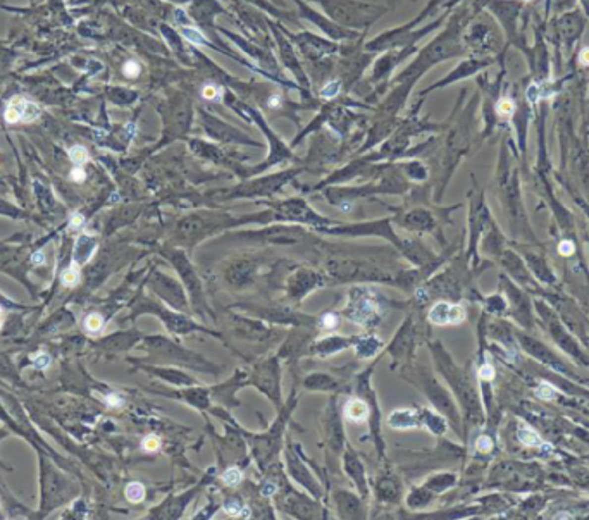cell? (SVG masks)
<instances>
[{"instance_id": "obj_1", "label": "cell", "mask_w": 589, "mask_h": 520, "mask_svg": "<svg viewBox=\"0 0 589 520\" xmlns=\"http://www.w3.org/2000/svg\"><path fill=\"white\" fill-rule=\"evenodd\" d=\"M326 267L327 272L339 281H377L395 284V279L388 272L362 260H329Z\"/></svg>"}, {"instance_id": "obj_2", "label": "cell", "mask_w": 589, "mask_h": 520, "mask_svg": "<svg viewBox=\"0 0 589 520\" xmlns=\"http://www.w3.org/2000/svg\"><path fill=\"white\" fill-rule=\"evenodd\" d=\"M345 313L348 319L360 326H374L381 317V303L374 293L362 288H355L350 293Z\"/></svg>"}, {"instance_id": "obj_3", "label": "cell", "mask_w": 589, "mask_h": 520, "mask_svg": "<svg viewBox=\"0 0 589 520\" xmlns=\"http://www.w3.org/2000/svg\"><path fill=\"white\" fill-rule=\"evenodd\" d=\"M172 263H174L178 274L181 276L183 286H186V291L191 298V303H193V309L197 310L198 313H204L205 310H207V303H205V300H204L202 283H200V279H198L191 262L188 260L186 254H184L183 250H179V248L174 250L172 252Z\"/></svg>"}, {"instance_id": "obj_4", "label": "cell", "mask_w": 589, "mask_h": 520, "mask_svg": "<svg viewBox=\"0 0 589 520\" xmlns=\"http://www.w3.org/2000/svg\"><path fill=\"white\" fill-rule=\"evenodd\" d=\"M252 382L264 395L269 396L276 405H279L281 375H279V360H277V357H270V359L257 364L254 372H252Z\"/></svg>"}, {"instance_id": "obj_5", "label": "cell", "mask_w": 589, "mask_h": 520, "mask_svg": "<svg viewBox=\"0 0 589 520\" xmlns=\"http://www.w3.org/2000/svg\"><path fill=\"white\" fill-rule=\"evenodd\" d=\"M322 284H324L322 276H319V274L312 272L309 269H300L288 281V295L293 300H302L310 291L322 286Z\"/></svg>"}, {"instance_id": "obj_6", "label": "cell", "mask_w": 589, "mask_h": 520, "mask_svg": "<svg viewBox=\"0 0 589 520\" xmlns=\"http://www.w3.org/2000/svg\"><path fill=\"white\" fill-rule=\"evenodd\" d=\"M233 322H234V333L236 336H240V338H245L248 339V341H266V339H270L276 336V333L270 329H267L266 326H264L262 322H259V320H254V319H247V317H241V315H233Z\"/></svg>"}, {"instance_id": "obj_7", "label": "cell", "mask_w": 589, "mask_h": 520, "mask_svg": "<svg viewBox=\"0 0 589 520\" xmlns=\"http://www.w3.org/2000/svg\"><path fill=\"white\" fill-rule=\"evenodd\" d=\"M40 115V107L35 102H30L24 97H14L5 109V121L9 124L17 122H31Z\"/></svg>"}, {"instance_id": "obj_8", "label": "cell", "mask_w": 589, "mask_h": 520, "mask_svg": "<svg viewBox=\"0 0 589 520\" xmlns=\"http://www.w3.org/2000/svg\"><path fill=\"white\" fill-rule=\"evenodd\" d=\"M355 341L357 338H348V336H326V338L319 339V341L310 343V348L307 353H310L314 357H319V359H326V357L343 352L348 346H353Z\"/></svg>"}, {"instance_id": "obj_9", "label": "cell", "mask_w": 589, "mask_h": 520, "mask_svg": "<svg viewBox=\"0 0 589 520\" xmlns=\"http://www.w3.org/2000/svg\"><path fill=\"white\" fill-rule=\"evenodd\" d=\"M465 319V310L460 305H451L448 302H439L429 310V320L436 326L446 324H460Z\"/></svg>"}, {"instance_id": "obj_10", "label": "cell", "mask_w": 589, "mask_h": 520, "mask_svg": "<svg viewBox=\"0 0 589 520\" xmlns=\"http://www.w3.org/2000/svg\"><path fill=\"white\" fill-rule=\"evenodd\" d=\"M286 458H288V470H290L291 477H293L298 484H302L303 487H307V489H309L316 498H319V493H321L319 484H317L316 479L312 477V474L309 472V468L303 465V462L300 460L298 457H296V453L288 450L286 451Z\"/></svg>"}, {"instance_id": "obj_11", "label": "cell", "mask_w": 589, "mask_h": 520, "mask_svg": "<svg viewBox=\"0 0 589 520\" xmlns=\"http://www.w3.org/2000/svg\"><path fill=\"white\" fill-rule=\"evenodd\" d=\"M343 468H345L346 475H348V477L353 481V484L357 486L360 496L367 498L369 487H367V481H366V470H364L362 462L359 460V457H357L352 450L346 451L345 457H343Z\"/></svg>"}, {"instance_id": "obj_12", "label": "cell", "mask_w": 589, "mask_h": 520, "mask_svg": "<svg viewBox=\"0 0 589 520\" xmlns=\"http://www.w3.org/2000/svg\"><path fill=\"white\" fill-rule=\"evenodd\" d=\"M412 343H414V331H412V319H407L403 326L398 329L395 339H393L391 346H389V353L395 357V362L405 360L412 352Z\"/></svg>"}, {"instance_id": "obj_13", "label": "cell", "mask_w": 589, "mask_h": 520, "mask_svg": "<svg viewBox=\"0 0 589 520\" xmlns=\"http://www.w3.org/2000/svg\"><path fill=\"white\" fill-rule=\"evenodd\" d=\"M255 272V263L252 259H241L233 262L226 269V279L233 286H243L250 283Z\"/></svg>"}, {"instance_id": "obj_14", "label": "cell", "mask_w": 589, "mask_h": 520, "mask_svg": "<svg viewBox=\"0 0 589 520\" xmlns=\"http://www.w3.org/2000/svg\"><path fill=\"white\" fill-rule=\"evenodd\" d=\"M400 493H402V486L393 475H382L375 482V494L381 501L395 503L400 500Z\"/></svg>"}, {"instance_id": "obj_15", "label": "cell", "mask_w": 589, "mask_h": 520, "mask_svg": "<svg viewBox=\"0 0 589 520\" xmlns=\"http://www.w3.org/2000/svg\"><path fill=\"white\" fill-rule=\"evenodd\" d=\"M336 503H338V512L341 517H362V505H360V500L355 494L348 493V491H338L336 493Z\"/></svg>"}, {"instance_id": "obj_16", "label": "cell", "mask_w": 589, "mask_h": 520, "mask_svg": "<svg viewBox=\"0 0 589 520\" xmlns=\"http://www.w3.org/2000/svg\"><path fill=\"white\" fill-rule=\"evenodd\" d=\"M388 425L393 429H415L421 427V417H419V412H414L410 409H398L389 414Z\"/></svg>"}, {"instance_id": "obj_17", "label": "cell", "mask_w": 589, "mask_h": 520, "mask_svg": "<svg viewBox=\"0 0 589 520\" xmlns=\"http://www.w3.org/2000/svg\"><path fill=\"white\" fill-rule=\"evenodd\" d=\"M95 250H97V236H93L90 233L81 234L74 247V262L78 265H85L92 259V255L95 254Z\"/></svg>"}, {"instance_id": "obj_18", "label": "cell", "mask_w": 589, "mask_h": 520, "mask_svg": "<svg viewBox=\"0 0 589 520\" xmlns=\"http://www.w3.org/2000/svg\"><path fill=\"white\" fill-rule=\"evenodd\" d=\"M343 414H345V417L352 422L369 420L371 407H369V403L364 398H352L345 403V407H343Z\"/></svg>"}, {"instance_id": "obj_19", "label": "cell", "mask_w": 589, "mask_h": 520, "mask_svg": "<svg viewBox=\"0 0 589 520\" xmlns=\"http://www.w3.org/2000/svg\"><path fill=\"white\" fill-rule=\"evenodd\" d=\"M309 391H332V389L338 388V381L334 377H331L326 372H316V374H310L309 377H305L303 381Z\"/></svg>"}, {"instance_id": "obj_20", "label": "cell", "mask_w": 589, "mask_h": 520, "mask_svg": "<svg viewBox=\"0 0 589 520\" xmlns=\"http://www.w3.org/2000/svg\"><path fill=\"white\" fill-rule=\"evenodd\" d=\"M353 346H355V352L359 357H362V359H371V357L377 355L384 345H382L381 339L374 338V336H362V338H357V341L353 343Z\"/></svg>"}, {"instance_id": "obj_21", "label": "cell", "mask_w": 589, "mask_h": 520, "mask_svg": "<svg viewBox=\"0 0 589 520\" xmlns=\"http://www.w3.org/2000/svg\"><path fill=\"white\" fill-rule=\"evenodd\" d=\"M398 224L408 231H426L431 227V221H428L421 212H410L402 221H398Z\"/></svg>"}, {"instance_id": "obj_22", "label": "cell", "mask_w": 589, "mask_h": 520, "mask_svg": "<svg viewBox=\"0 0 589 520\" xmlns=\"http://www.w3.org/2000/svg\"><path fill=\"white\" fill-rule=\"evenodd\" d=\"M79 276H81V272H79V265L78 263H71L69 267H67L66 270L62 272V276H60V279H62V284L67 288H74L76 284H78L79 281Z\"/></svg>"}, {"instance_id": "obj_23", "label": "cell", "mask_w": 589, "mask_h": 520, "mask_svg": "<svg viewBox=\"0 0 589 520\" xmlns=\"http://www.w3.org/2000/svg\"><path fill=\"white\" fill-rule=\"evenodd\" d=\"M126 498H128V501H131V503H140V501H143V498H145V487H143L140 482L128 484V487H126Z\"/></svg>"}, {"instance_id": "obj_24", "label": "cell", "mask_w": 589, "mask_h": 520, "mask_svg": "<svg viewBox=\"0 0 589 520\" xmlns=\"http://www.w3.org/2000/svg\"><path fill=\"white\" fill-rule=\"evenodd\" d=\"M519 439L527 446H537V448L544 446L543 439H541L534 431H531V429H520V431H519Z\"/></svg>"}, {"instance_id": "obj_25", "label": "cell", "mask_w": 589, "mask_h": 520, "mask_svg": "<svg viewBox=\"0 0 589 520\" xmlns=\"http://www.w3.org/2000/svg\"><path fill=\"white\" fill-rule=\"evenodd\" d=\"M69 158L71 162L76 165H83L86 160H88V150L85 149V147L81 145H74L69 149Z\"/></svg>"}, {"instance_id": "obj_26", "label": "cell", "mask_w": 589, "mask_h": 520, "mask_svg": "<svg viewBox=\"0 0 589 520\" xmlns=\"http://www.w3.org/2000/svg\"><path fill=\"white\" fill-rule=\"evenodd\" d=\"M338 322H339V319L336 313H324V315H321L319 319H317V327H319V329L331 331V329H334V327H338Z\"/></svg>"}, {"instance_id": "obj_27", "label": "cell", "mask_w": 589, "mask_h": 520, "mask_svg": "<svg viewBox=\"0 0 589 520\" xmlns=\"http://www.w3.org/2000/svg\"><path fill=\"white\" fill-rule=\"evenodd\" d=\"M222 481H224V484H226V486H229V487L238 486V484L241 482V472L238 470L236 467L227 468V470L222 474Z\"/></svg>"}, {"instance_id": "obj_28", "label": "cell", "mask_w": 589, "mask_h": 520, "mask_svg": "<svg viewBox=\"0 0 589 520\" xmlns=\"http://www.w3.org/2000/svg\"><path fill=\"white\" fill-rule=\"evenodd\" d=\"M104 326V319L100 313H90L88 317H86L85 320V327L90 331V333H97V331H100Z\"/></svg>"}, {"instance_id": "obj_29", "label": "cell", "mask_w": 589, "mask_h": 520, "mask_svg": "<svg viewBox=\"0 0 589 520\" xmlns=\"http://www.w3.org/2000/svg\"><path fill=\"white\" fill-rule=\"evenodd\" d=\"M181 35L188 40V42L195 43V45H198V43H200V45H202V43H205V37H204V35H202L200 31L193 30V28H183V30H181Z\"/></svg>"}, {"instance_id": "obj_30", "label": "cell", "mask_w": 589, "mask_h": 520, "mask_svg": "<svg viewBox=\"0 0 589 520\" xmlns=\"http://www.w3.org/2000/svg\"><path fill=\"white\" fill-rule=\"evenodd\" d=\"M496 110L500 115H512L515 110V104L510 99H501L496 105Z\"/></svg>"}, {"instance_id": "obj_31", "label": "cell", "mask_w": 589, "mask_h": 520, "mask_svg": "<svg viewBox=\"0 0 589 520\" xmlns=\"http://www.w3.org/2000/svg\"><path fill=\"white\" fill-rule=\"evenodd\" d=\"M159 446H161V439H159L157 436H154V434L147 436V438L142 441V448L145 451H148V453H152V451H157Z\"/></svg>"}, {"instance_id": "obj_32", "label": "cell", "mask_w": 589, "mask_h": 520, "mask_svg": "<svg viewBox=\"0 0 589 520\" xmlns=\"http://www.w3.org/2000/svg\"><path fill=\"white\" fill-rule=\"evenodd\" d=\"M33 364H35V367L40 369V370L47 369V367H49V364H50V355H49V353L40 352V353H37V355H33Z\"/></svg>"}, {"instance_id": "obj_33", "label": "cell", "mask_w": 589, "mask_h": 520, "mask_svg": "<svg viewBox=\"0 0 589 520\" xmlns=\"http://www.w3.org/2000/svg\"><path fill=\"white\" fill-rule=\"evenodd\" d=\"M224 508H226L227 514H231V515H240V514H241V501L236 500V498H231V500L226 501Z\"/></svg>"}, {"instance_id": "obj_34", "label": "cell", "mask_w": 589, "mask_h": 520, "mask_svg": "<svg viewBox=\"0 0 589 520\" xmlns=\"http://www.w3.org/2000/svg\"><path fill=\"white\" fill-rule=\"evenodd\" d=\"M106 403H107V407H110V409H121V407L124 405V398L119 396L117 393H112V395L106 396Z\"/></svg>"}, {"instance_id": "obj_35", "label": "cell", "mask_w": 589, "mask_h": 520, "mask_svg": "<svg viewBox=\"0 0 589 520\" xmlns=\"http://www.w3.org/2000/svg\"><path fill=\"white\" fill-rule=\"evenodd\" d=\"M476 448H478L481 453H487L493 448V441L487 436H481V438H478V441H476Z\"/></svg>"}, {"instance_id": "obj_36", "label": "cell", "mask_w": 589, "mask_h": 520, "mask_svg": "<svg viewBox=\"0 0 589 520\" xmlns=\"http://www.w3.org/2000/svg\"><path fill=\"white\" fill-rule=\"evenodd\" d=\"M536 396H537V398H541V400H550V398L555 396V389L550 388L548 384H541L539 388L536 389Z\"/></svg>"}, {"instance_id": "obj_37", "label": "cell", "mask_w": 589, "mask_h": 520, "mask_svg": "<svg viewBox=\"0 0 589 520\" xmlns=\"http://www.w3.org/2000/svg\"><path fill=\"white\" fill-rule=\"evenodd\" d=\"M479 379L481 381H493L494 379V369L489 364H484L479 369Z\"/></svg>"}, {"instance_id": "obj_38", "label": "cell", "mask_w": 589, "mask_h": 520, "mask_svg": "<svg viewBox=\"0 0 589 520\" xmlns=\"http://www.w3.org/2000/svg\"><path fill=\"white\" fill-rule=\"evenodd\" d=\"M338 92H339V83L332 81L327 86H324L321 93H322V97H326V99H332V97H336V93H338Z\"/></svg>"}, {"instance_id": "obj_39", "label": "cell", "mask_w": 589, "mask_h": 520, "mask_svg": "<svg viewBox=\"0 0 589 520\" xmlns=\"http://www.w3.org/2000/svg\"><path fill=\"white\" fill-rule=\"evenodd\" d=\"M124 74L128 78H136L140 74V66L136 62H133V60H129V62L124 64Z\"/></svg>"}, {"instance_id": "obj_40", "label": "cell", "mask_w": 589, "mask_h": 520, "mask_svg": "<svg viewBox=\"0 0 589 520\" xmlns=\"http://www.w3.org/2000/svg\"><path fill=\"white\" fill-rule=\"evenodd\" d=\"M541 95V88L537 85H531L529 88H527V100H529L531 104H534L537 99H539Z\"/></svg>"}, {"instance_id": "obj_41", "label": "cell", "mask_w": 589, "mask_h": 520, "mask_svg": "<svg viewBox=\"0 0 589 520\" xmlns=\"http://www.w3.org/2000/svg\"><path fill=\"white\" fill-rule=\"evenodd\" d=\"M83 224H85V217H83L81 214H74L73 219H71L69 222V231H74V229H81Z\"/></svg>"}, {"instance_id": "obj_42", "label": "cell", "mask_w": 589, "mask_h": 520, "mask_svg": "<svg viewBox=\"0 0 589 520\" xmlns=\"http://www.w3.org/2000/svg\"><path fill=\"white\" fill-rule=\"evenodd\" d=\"M85 178H86L85 171H83L79 165H76L73 171H71V179H73L74 183H83V181H85Z\"/></svg>"}, {"instance_id": "obj_43", "label": "cell", "mask_w": 589, "mask_h": 520, "mask_svg": "<svg viewBox=\"0 0 589 520\" xmlns=\"http://www.w3.org/2000/svg\"><path fill=\"white\" fill-rule=\"evenodd\" d=\"M558 252L562 255H572L574 254V243L572 241H562L558 245Z\"/></svg>"}, {"instance_id": "obj_44", "label": "cell", "mask_w": 589, "mask_h": 520, "mask_svg": "<svg viewBox=\"0 0 589 520\" xmlns=\"http://www.w3.org/2000/svg\"><path fill=\"white\" fill-rule=\"evenodd\" d=\"M31 262L35 263V265H43L45 263V255H43V252H35L33 255H31Z\"/></svg>"}, {"instance_id": "obj_45", "label": "cell", "mask_w": 589, "mask_h": 520, "mask_svg": "<svg viewBox=\"0 0 589 520\" xmlns=\"http://www.w3.org/2000/svg\"><path fill=\"white\" fill-rule=\"evenodd\" d=\"M579 60H581V64H584V66H589V47H586V49L581 50Z\"/></svg>"}, {"instance_id": "obj_46", "label": "cell", "mask_w": 589, "mask_h": 520, "mask_svg": "<svg viewBox=\"0 0 589 520\" xmlns=\"http://www.w3.org/2000/svg\"><path fill=\"white\" fill-rule=\"evenodd\" d=\"M215 93H217V90H215L214 86H205V88H204V95H205V99H214V97H215Z\"/></svg>"}, {"instance_id": "obj_47", "label": "cell", "mask_w": 589, "mask_h": 520, "mask_svg": "<svg viewBox=\"0 0 589 520\" xmlns=\"http://www.w3.org/2000/svg\"><path fill=\"white\" fill-rule=\"evenodd\" d=\"M0 313H2V307H0Z\"/></svg>"}, {"instance_id": "obj_48", "label": "cell", "mask_w": 589, "mask_h": 520, "mask_svg": "<svg viewBox=\"0 0 589 520\" xmlns=\"http://www.w3.org/2000/svg\"><path fill=\"white\" fill-rule=\"evenodd\" d=\"M0 329H2V322H0Z\"/></svg>"}]
</instances>
